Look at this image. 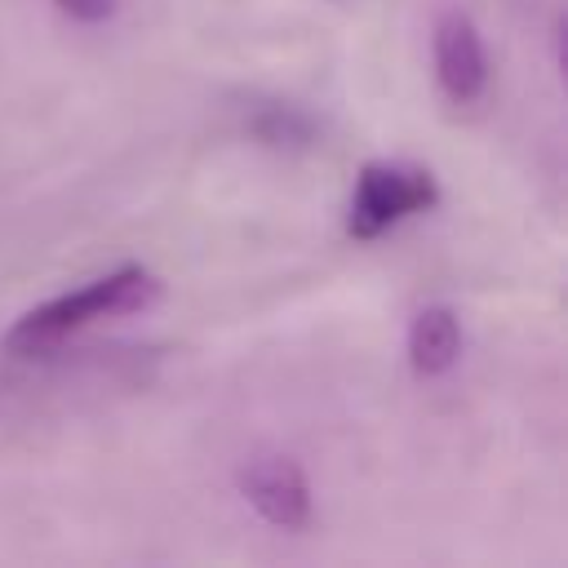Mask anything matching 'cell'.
Segmentation results:
<instances>
[{
    "mask_svg": "<svg viewBox=\"0 0 568 568\" xmlns=\"http://www.w3.org/2000/svg\"><path fill=\"white\" fill-rule=\"evenodd\" d=\"M58 9L71 13L75 22H102V18H111L115 0H58Z\"/></svg>",
    "mask_w": 568,
    "mask_h": 568,
    "instance_id": "7",
    "label": "cell"
},
{
    "mask_svg": "<svg viewBox=\"0 0 568 568\" xmlns=\"http://www.w3.org/2000/svg\"><path fill=\"white\" fill-rule=\"evenodd\" d=\"M244 501L275 528H302L311 519V484L302 466L284 453H257L240 466Z\"/></svg>",
    "mask_w": 568,
    "mask_h": 568,
    "instance_id": "3",
    "label": "cell"
},
{
    "mask_svg": "<svg viewBox=\"0 0 568 568\" xmlns=\"http://www.w3.org/2000/svg\"><path fill=\"white\" fill-rule=\"evenodd\" d=\"M155 293H160V284H155L151 271H142V266H120V271H111V275H102V280H93V284H84V288H75V293H62V297H53V302L27 311V315L9 328L4 346H9V351H22V355H36V351L62 342L67 333L84 328L89 320L142 311Z\"/></svg>",
    "mask_w": 568,
    "mask_h": 568,
    "instance_id": "1",
    "label": "cell"
},
{
    "mask_svg": "<svg viewBox=\"0 0 568 568\" xmlns=\"http://www.w3.org/2000/svg\"><path fill=\"white\" fill-rule=\"evenodd\" d=\"M439 200L435 178L426 169H408V164H364V173L355 178V195H351V235L355 240H373L382 231H390L399 217L408 213H426Z\"/></svg>",
    "mask_w": 568,
    "mask_h": 568,
    "instance_id": "2",
    "label": "cell"
},
{
    "mask_svg": "<svg viewBox=\"0 0 568 568\" xmlns=\"http://www.w3.org/2000/svg\"><path fill=\"white\" fill-rule=\"evenodd\" d=\"M462 355V324L453 306H426L408 324V364L422 377H439Z\"/></svg>",
    "mask_w": 568,
    "mask_h": 568,
    "instance_id": "5",
    "label": "cell"
},
{
    "mask_svg": "<svg viewBox=\"0 0 568 568\" xmlns=\"http://www.w3.org/2000/svg\"><path fill=\"white\" fill-rule=\"evenodd\" d=\"M435 75L453 102H475L488 84V58L475 22L466 13H444L435 22Z\"/></svg>",
    "mask_w": 568,
    "mask_h": 568,
    "instance_id": "4",
    "label": "cell"
},
{
    "mask_svg": "<svg viewBox=\"0 0 568 568\" xmlns=\"http://www.w3.org/2000/svg\"><path fill=\"white\" fill-rule=\"evenodd\" d=\"M248 129L266 142V146H306L315 138V124L302 106L288 102H257L248 111Z\"/></svg>",
    "mask_w": 568,
    "mask_h": 568,
    "instance_id": "6",
    "label": "cell"
}]
</instances>
